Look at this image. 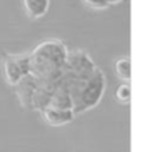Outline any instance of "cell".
I'll use <instances>...</instances> for the list:
<instances>
[{
	"instance_id": "cell-1",
	"label": "cell",
	"mask_w": 141,
	"mask_h": 152,
	"mask_svg": "<svg viewBox=\"0 0 141 152\" xmlns=\"http://www.w3.org/2000/svg\"><path fill=\"white\" fill-rule=\"evenodd\" d=\"M29 54L32 75L54 83H60L64 79L69 50L61 40H43Z\"/></svg>"
},
{
	"instance_id": "cell-2",
	"label": "cell",
	"mask_w": 141,
	"mask_h": 152,
	"mask_svg": "<svg viewBox=\"0 0 141 152\" xmlns=\"http://www.w3.org/2000/svg\"><path fill=\"white\" fill-rule=\"evenodd\" d=\"M64 79L72 96L75 115L90 111L100 104L107 87V79L100 68H97L89 77H73L65 72Z\"/></svg>"
},
{
	"instance_id": "cell-3",
	"label": "cell",
	"mask_w": 141,
	"mask_h": 152,
	"mask_svg": "<svg viewBox=\"0 0 141 152\" xmlns=\"http://www.w3.org/2000/svg\"><path fill=\"white\" fill-rule=\"evenodd\" d=\"M1 68L4 80L14 87L22 77L31 73V54H4Z\"/></svg>"
},
{
	"instance_id": "cell-4",
	"label": "cell",
	"mask_w": 141,
	"mask_h": 152,
	"mask_svg": "<svg viewBox=\"0 0 141 152\" xmlns=\"http://www.w3.org/2000/svg\"><path fill=\"white\" fill-rule=\"evenodd\" d=\"M98 68L89 53L85 50H75L69 51L65 72L73 77H89Z\"/></svg>"
},
{
	"instance_id": "cell-5",
	"label": "cell",
	"mask_w": 141,
	"mask_h": 152,
	"mask_svg": "<svg viewBox=\"0 0 141 152\" xmlns=\"http://www.w3.org/2000/svg\"><path fill=\"white\" fill-rule=\"evenodd\" d=\"M39 86V79L35 75L29 73L14 86V93L24 109H32V100Z\"/></svg>"
},
{
	"instance_id": "cell-6",
	"label": "cell",
	"mask_w": 141,
	"mask_h": 152,
	"mask_svg": "<svg viewBox=\"0 0 141 152\" xmlns=\"http://www.w3.org/2000/svg\"><path fill=\"white\" fill-rule=\"evenodd\" d=\"M40 113L46 123L53 126V127H60V126H65V124L71 123L76 116L73 109H62L56 108V107H47Z\"/></svg>"
},
{
	"instance_id": "cell-7",
	"label": "cell",
	"mask_w": 141,
	"mask_h": 152,
	"mask_svg": "<svg viewBox=\"0 0 141 152\" xmlns=\"http://www.w3.org/2000/svg\"><path fill=\"white\" fill-rule=\"evenodd\" d=\"M50 107H56V108H62V109H73L72 96H71V91H69V87L66 82H65V79H62V82L56 88V91L53 93Z\"/></svg>"
},
{
	"instance_id": "cell-8",
	"label": "cell",
	"mask_w": 141,
	"mask_h": 152,
	"mask_svg": "<svg viewBox=\"0 0 141 152\" xmlns=\"http://www.w3.org/2000/svg\"><path fill=\"white\" fill-rule=\"evenodd\" d=\"M22 6L31 20H40L47 14L50 0H22Z\"/></svg>"
},
{
	"instance_id": "cell-9",
	"label": "cell",
	"mask_w": 141,
	"mask_h": 152,
	"mask_svg": "<svg viewBox=\"0 0 141 152\" xmlns=\"http://www.w3.org/2000/svg\"><path fill=\"white\" fill-rule=\"evenodd\" d=\"M113 71L118 79H121L125 83H130L132 80V60L130 57L123 56L113 61Z\"/></svg>"
},
{
	"instance_id": "cell-10",
	"label": "cell",
	"mask_w": 141,
	"mask_h": 152,
	"mask_svg": "<svg viewBox=\"0 0 141 152\" xmlns=\"http://www.w3.org/2000/svg\"><path fill=\"white\" fill-rule=\"evenodd\" d=\"M115 96V100L122 105H127L132 102V87H130V83H123L119 84L113 93Z\"/></svg>"
},
{
	"instance_id": "cell-11",
	"label": "cell",
	"mask_w": 141,
	"mask_h": 152,
	"mask_svg": "<svg viewBox=\"0 0 141 152\" xmlns=\"http://www.w3.org/2000/svg\"><path fill=\"white\" fill-rule=\"evenodd\" d=\"M85 3L93 10H104L108 8V4L105 3V0H85Z\"/></svg>"
},
{
	"instance_id": "cell-12",
	"label": "cell",
	"mask_w": 141,
	"mask_h": 152,
	"mask_svg": "<svg viewBox=\"0 0 141 152\" xmlns=\"http://www.w3.org/2000/svg\"><path fill=\"white\" fill-rule=\"evenodd\" d=\"M123 0H105V3L108 4V7L109 6H118V4H121Z\"/></svg>"
}]
</instances>
